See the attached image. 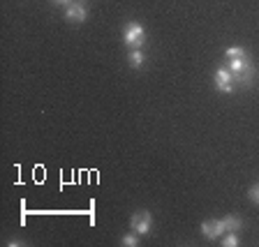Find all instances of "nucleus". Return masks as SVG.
Wrapping results in <instances>:
<instances>
[{"label":"nucleus","mask_w":259,"mask_h":247,"mask_svg":"<svg viewBox=\"0 0 259 247\" xmlns=\"http://www.w3.org/2000/svg\"><path fill=\"white\" fill-rule=\"evenodd\" d=\"M227 67L232 70L236 88H243V90L252 88L254 81L259 79L257 65L252 63V58H250V56H245V58H227Z\"/></svg>","instance_id":"obj_1"},{"label":"nucleus","mask_w":259,"mask_h":247,"mask_svg":"<svg viewBox=\"0 0 259 247\" xmlns=\"http://www.w3.org/2000/svg\"><path fill=\"white\" fill-rule=\"evenodd\" d=\"M123 42L127 48H144L148 44L146 28L139 21H125L123 23Z\"/></svg>","instance_id":"obj_2"},{"label":"nucleus","mask_w":259,"mask_h":247,"mask_svg":"<svg viewBox=\"0 0 259 247\" xmlns=\"http://www.w3.org/2000/svg\"><path fill=\"white\" fill-rule=\"evenodd\" d=\"M153 226H155V222H153L151 210H137V213H132V217H130V229H132L135 233H139L141 238L151 236Z\"/></svg>","instance_id":"obj_3"},{"label":"nucleus","mask_w":259,"mask_h":247,"mask_svg":"<svg viewBox=\"0 0 259 247\" xmlns=\"http://www.w3.org/2000/svg\"><path fill=\"white\" fill-rule=\"evenodd\" d=\"M213 83H215V90L222 92V95H234L236 90V83H234V74L227 65H220L213 74Z\"/></svg>","instance_id":"obj_4"},{"label":"nucleus","mask_w":259,"mask_h":247,"mask_svg":"<svg viewBox=\"0 0 259 247\" xmlns=\"http://www.w3.org/2000/svg\"><path fill=\"white\" fill-rule=\"evenodd\" d=\"M199 231L206 240H220V238L225 236V224H222L220 217H208V220L201 222Z\"/></svg>","instance_id":"obj_5"},{"label":"nucleus","mask_w":259,"mask_h":247,"mask_svg":"<svg viewBox=\"0 0 259 247\" xmlns=\"http://www.w3.org/2000/svg\"><path fill=\"white\" fill-rule=\"evenodd\" d=\"M65 19H67V23H83L88 19V3L74 0L70 7H65Z\"/></svg>","instance_id":"obj_6"},{"label":"nucleus","mask_w":259,"mask_h":247,"mask_svg":"<svg viewBox=\"0 0 259 247\" xmlns=\"http://www.w3.org/2000/svg\"><path fill=\"white\" fill-rule=\"evenodd\" d=\"M146 63V54L144 48H127V65L132 70H141Z\"/></svg>","instance_id":"obj_7"},{"label":"nucleus","mask_w":259,"mask_h":247,"mask_svg":"<svg viewBox=\"0 0 259 247\" xmlns=\"http://www.w3.org/2000/svg\"><path fill=\"white\" fill-rule=\"evenodd\" d=\"M220 220H222V224H225V231H241V229H245V222L238 215H225V217H220Z\"/></svg>","instance_id":"obj_8"},{"label":"nucleus","mask_w":259,"mask_h":247,"mask_svg":"<svg viewBox=\"0 0 259 247\" xmlns=\"http://www.w3.org/2000/svg\"><path fill=\"white\" fill-rule=\"evenodd\" d=\"M218 242H220L222 247H238L241 245V240H238V231H225V236H222Z\"/></svg>","instance_id":"obj_9"},{"label":"nucleus","mask_w":259,"mask_h":247,"mask_svg":"<svg viewBox=\"0 0 259 247\" xmlns=\"http://www.w3.org/2000/svg\"><path fill=\"white\" fill-rule=\"evenodd\" d=\"M139 233H135V231H130V233H125V236L123 238H120V245H123V247H139Z\"/></svg>","instance_id":"obj_10"},{"label":"nucleus","mask_w":259,"mask_h":247,"mask_svg":"<svg viewBox=\"0 0 259 247\" xmlns=\"http://www.w3.org/2000/svg\"><path fill=\"white\" fill-rule=\"evenodd\" d=\"M248 54V48H243V46H229L225 48V58H245Z\"/></svg>","instance_id":"obj_11"},{"label":"nucleus","mask_w":259,"mask_h":247,"mask_svg":"<svg viewBox=\"0 0 259 247\" xmlns=\"http://www.w3.org/2000/svg\"><path fill=\"white\" fill-rule=\"evenodd\" d=\"M248 199L252 201V204H257V206H259V183H257V185H252V187L248 189Z\"/></svg>","instance_id":"obj_12"},{"label":"nucleus","mask_w":259,"mask_h":247,"mask_svg":"<svg viewBox=\"0 0 259 247\" xmlns=\"http://www.w3.org/2000/svg\"><path fill=\"white\" fill-rule=\"evenodd\" d=\"M74 0H51V5H58V7H70Z\"/></svg>","instance_id":"obj_13"},{"label":"nucleus","mask_w":259,"mask_h":247,"mask_svg":"<svg viewBox=\"0 0 259 247\" xmlns=\"http://www.w3.org/2000/svg\"><path fill=\"white\" fill-rule=\"evenodd\" d=\"M7 245H10V247H16V245H23V240H19V238H12V240H7Z\"/></svg>","instance_id":"obj_14"}]
</instances>
